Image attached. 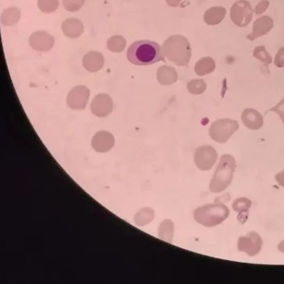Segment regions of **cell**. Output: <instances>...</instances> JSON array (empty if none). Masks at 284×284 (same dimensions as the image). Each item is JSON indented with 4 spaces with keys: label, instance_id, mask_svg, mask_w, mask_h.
<instances>
[{
    "label": "cell",
    "instance_id": "16",
    "mask_svg": "<svg viewBox=\"0 0 284 284\" xmlns=\"http://www.w3.org/2000/svg\"><path fill=\"white\" fill-rule=\"evenodd\" d=\"M174 225L170 219H167L161 223L159 230L160 238L165 241L171 242L173 238Z\"/></svg>",
    "mask_w": 284,
    "mask_h": 284
},
{
    "label": "cell",
    "instance_id": "21",
    "mask_svg": "<svg viewBox=\"0 0 284 284\" xmlns=\"http://www.w3.org/2000/svg\"><path fill=\"white\" fill-rule=\"evenodd\" d=\"M269 5V2L268 0H262L261 2L258 3V5L255 7V13L257 15H261L267 10Z\"/></svg>",
    "mask_w": 284,
    "mask_h": 284
},
{
    "label": "cell",
    "instance_id": "13",
    "mask_svg": "<svg viewBox=\"0 0 284 284\" xmlns=\"http://www.w3.org/2000/svg\"><path fill=\"white\" fill-rule=\"evenodd\" d=\"M157 80L160 84L169 85L177 82L178 74L174 68L164 66L157 71Z\"/></svg>",
    "mask_w": 284,
    "mask_h": 284
},
{
    "label": "cell",
    "instance_id": "4",
    "mask_svg": "<svg viewBox=\"0 0 284 284\" xmlns=\"http://www.w3.org/2000/svg\"><path fill=\"white\" fill-rule=\"evenodd\" d=\"M228 208L224 204L216 202L197 208L194 211V219L206 227H213L222 224L229 215Z\"/></svg>",
    "mask_w": 284,
    "mask_h": 284
},
{
    "label": "cell",
    "instance_id": "18",
    "mask_svg": "<svg viewBox=\"0 0 284 284\" xmlns=\"http://www.w3.org/2000/svg\"><path fill=\"white\" fill-rule=\"evenodd\" d=\"M189 93L193 95H200L207 88V85L203 80H192L188 83L187 86Z\"/></svg>",
    "mask_w": 284,
    "mask_h": 284
},
{
    "label": "cell",
    "instance_id": "22",
    "mask_svg": "<svg viewBox=\"0 0 284 284\" xmlns=\"http://www.w3.org/2000/svg\"><path fill=\"white\" fill-rule=\"evenodd\" d=\"M275 179L279 185L284 187V170L275 175Z\"/></svg>",
    "mask_w": 284,
    "mask_h": 284
},
{
    "label": "cell",
    "instance_id": "10",
    "mask_svg": "<svg viewBox=\"0 0 284 284\" xmlns=\"http://www.w3.org/2000/svg\"><path fill=\"white\" fill-rule=\"evenodd\" d=\"M241 119L246 127L251 130H258L264 125V117L256 110L248 108L243 111Z\"/></svg>",
    "mask_w": 284,
    "mask_h": 284
},
{
    "label": "cell",
    "instance_id": "9",
    "mask_svg": "<svg viewBox=\"0 0 284 284\" xmlns=\"http://www.w3.org/2000/svg\"><path fill=\"white\" fill-rule=\"evenodd\" d=\"M274 27V21L272 18L267 16H263L254 21L253 32L247 35V38L250 41L255 39L262 36L267 34Z\"/></svg>",
    "mask_w": 284,
    "mask_h": 284
},
{
    "label": "cell",
    "instance_id": "6",
    "mask_svg": "<svg viewBox=\"0 0 284 284\" xmlns=\"http://www.w3.org/2000/svg\"><path fill=\"white\" fill-rule=\"evenodd\" d=\"M253 13L254 11L249 2L239 0L231 7V19L236 26L245 27L249 26L253 20Z\"/></svg>",
    "mask_w": 284,
    "mask_h": 284
},
{
    "label": "cell",
    "instance_id": "11",
    "mask_svg": "<svg viewBox=\"0 0 284 284\" xmlns=\"http://www.w3.org/2000/svg\"><path fill=\"white\" fill-rule=\"evenodd\" d=\"M226 10L223 7H214L207 10L204 14L205 22L208 25H217L224 20Z\"/></svg>",
    "mask_w": 284,
    "mask_h": 284
},
{
    "label": "cell",
    "instance_id": "15",
    "mask_svg": "<svg viewBox=\"0 0 284 284\" xmlns=\"http://www.w3.org/2000/svg\"><path fill=\"white\" fill-rule=\"evenodd\" d=\"M154 217V212L149 208H143L140 210L135 216L136 225L142 226L149 224Z\"/></svg>",
    "mask_w": 284,
    "mask_h": 284
},
{
    "label": "cell",
    "instance_id": "8",
    "mask_svg": "<svg viewBox=\"0 0 284 284\" xmlns=\"http://www.w3.org/2000/svg\"><path fill=\"white\" fill-rule=\"evenodd\" d=\"M263 240L256 232L251 231L246 236H240L238 240V250L250 257L256 256L260 253Z\"/></svg>",
    "mask_w": 284,
    "mask_h": 284
},
{
    "label": "cell",
    "instance_id": "7",
    "mask_svg": "<svg viewBox=\"0 0 284 284\" xmlns=\"http://www.w3.org/2000/svg\"><path fill=\"white\" fill-rule=\"evenodd\" d=\"M218 153L211 145L197 147L194 154V160L196 167L201 171H210L218 160Z\"/></svg>",
    "mask_w": 284,
    "mask_h": 284
},
{
    "label": "cell",
    "instance_id": "3",
    "mask_svg": "<svg viewBox=\"0 0 284 284\" xmlns=\"http://www.w3.org/2000/svg\"><path fill=\"white\" fill-rule=\"evenodd\" d=\"M236 167L235 158L231 154L222 155L211 179L210 185L211 192L219 193L227 188L232 181Z\"/></svg>",
    "mask_w": 284,
    "mask_h": 284
},
{
    "label": "cell",
    "instance_id": "19",
    "mask_svg": "<svg viewBox=\"0 0 284 284\" xmlns=\"http://www.w3.org/2000/svg\"><path fill=\"white\" fill-rule=\"evenodd\" d=\"M268 111H274L277 113L284 125V98H283L281 101L278 102L276 105L271 108Z\"/></svg>",
    "mask_w": 284,
    "mask_h": 284
},
{
    "label": "cell",
    "instance_id": "2",
    "mask_svg": "<svg viewBox=\"0 0 284 284\" xmlns=\"http://www.w3.org/2000/svg\"><path fill=\"white\" fill-rule=\"evenodd\" d=\"M165 57L179 66L188 65L192 56L188 39L181 35H174L165 42L163 47Z\"/></svg>",
    "mask_w": 284,
    "mask_h": 284
},
{
    "label": "cell",
    "instance_id": "20",
    "mask_svg": "<svg viewBox=\"0 0 284 284\" xmlns=\"http://www.w3.org/2000/svg\"><path fill=\"white\" fill-rule=\"evenodd\" d=\"M275 65L279 68L284 67V47L278 50L274 59Z\"/></svg>",
    "mask_w": 284,
    "mask_h": 284
},
{
    "label": "cell",
    "instance_id": "5",
    "mask_svg": "<svg viewBox=\"0 0 284 284\" xmlns=\"http://www.w3.org/2000/svg\"><path fill=\"white\" fill-rule=\"evenodd\" d=\"M238 122L225 118L214 122L210 129V137L219 143H225L238 130Z\"/></svg>",
    "mask_w": 284,
    "mask_h": 284
},
{
    "label": "cell",
    "instance_id": "17",
    "mask_svg": "<svg viewBox=\"0 0 284 284\" xmlns=\"http://www.w3.org/2000/svg\"><path fill=\"white\" fill-rule=\"evenodd\" d=\"M253 56L255 58L264 63L266 66L268 67L269 64L272 63V57L264 46H259L255 48L254 50Z\"/></svg>",
    "mask_w": 284,
    "mask_h": 284
},
{
    "label": "cell",
    "instance_id": "12",
    "mask_svg": "<svg viewBox=\"0 0 284 284\" xmlns=\"http://www.w3.org/2000/svg\"><path fill=\"white\" fill-rule=\"evenodd\" d=\"M251 206V200L246 197H240L233 202V210L239 214L238 219L240 222H245L247 221Z\"/></svg>",
    "mask_w": 284,
    "mask_h": 284
},
{
    "label": "cell",
    "instance_id": "14",
    "mask_svg": "<svg viewBox=\"0 0 284 284\" xmlns=\"http://www.w3.org/2000/svg\"><path fill=\"white\" fill-rule=\"evenodd\" d=\"M215 63L211 57H207L201 59L197 62L195 67L196 73L199 75L210 74L215 69Z\"/></svg>",
    "mask_w": 284,
    "mask_h": 284
},
{
    "label": "cell",
    "instance_id": "23",
    "mask_svg": "<svg viewBox=\"0 0 284 284\" xmlns=\"http://www.w3.org/2000/svg\"><path fill=\"white\" fill-rule=\"evenodd\" d=\"M182 1V0H166L168 5L173 7H178Z\"/></svg>",
    "mask_w": 284,
    "mask_h": 284
},
{
    "label": "cell",
    "instance_id": "1",
    "mask_svg": "<svg viewBox=\"0 0 284 284\" xmlns=\"http://www.w3.org/2000/svg\"><path fill=\"white\" fill-rule=\"evenodd\" d=\"M127 57L129 62L138 66L151 65L165 61L161 47L157 43L149 40L132 43L128 50Z\"/></svg>",
    "mask_w": 284,
    "mask_h": 284
},
{
    "label": "cell",
    "instance_id": "24",
    "mask_svg": "<svg viewBox=\"0 0 284 284\" xmlns=\"http://www.w3.org/2000/svg\"><path fill=\"white\" fill-rule=\"evenodd\" d=\"M278 249L279 251L284 253V240L279 244Z\"/></svg>",
    "mask_w": 284,
    "mask_h": 284
}]
</instances>
